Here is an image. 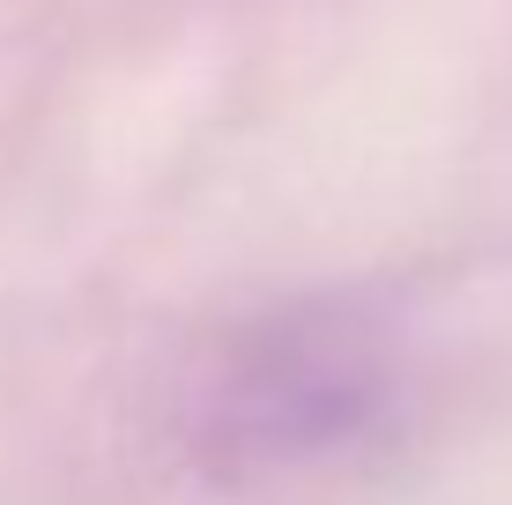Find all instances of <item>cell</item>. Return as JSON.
I'll return each mask as SVG.
<instances>
[{"instance_id": "obj_1", "label": "cell", "mask_w": 512, "mask_h": 505, "mask_svg": "<svg viewBox=\"0 0 512 505\" xmlns=\"http://www.w3.org/2000/svg\"><path fill=\"white\" fill-rule=\"evenodd\" d=\"M394 357L349 305H290L223 342L193 387V446L223 476H275L342 454L379 424Z\"/></svg>"}]
</instances>
